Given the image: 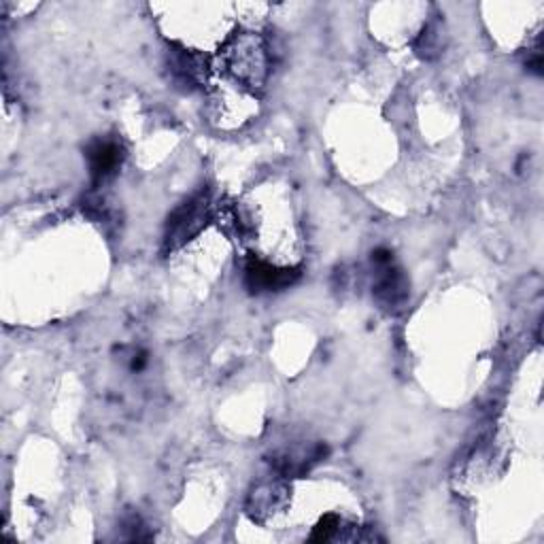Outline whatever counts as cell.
I'll use <instances>...</instances> for the list:
<instances>
[{"label": "cell", "instance_id": "6da1fadb", "mask_svg": "<svg viewBox=\"0 0 544 544\" xmlns=\"http://www.w3.org/2000/svg\"><path fill=\"white\" fill-rule=\"evenodd\" d=\"M221 64L245 88L258 90L268 77V47L255 32H241L226 43L221 51Z\"/></svg>", "mask_w": 544, "mask_h": 544}, {"label": "cell", "instance_id": "7a4b0ae2", "mask_svg": "<svg viewBox=\"0 0 544 544\" xmlns=\"http://www.w3.org/2000/svg\"><path fill=\"white\" fill-rule=\"evenodd\" d=\"M211 219V198L209 192H198L190 200L183 202L179 209L168 217L164 232V251H175L187 241L198 236Z\"/></svg>", "mask_w": 544, "mask_h": 544}, {"label": "cell", "instance_id": "3957f363", "mask_svg": "<svg viewBox=\"0 0 544 544\" xmlns=\"http://www.w3.org/2000/svg\"><path fill=\"white\" fill-rule=\"evenodd\" d=\"M300 268H281L272 266L260 258H251L245 262V287L251 294H268V292H283L292 287L300 279Z\"/></svg>", "mask_w": 544, "mask_h": 544}, {"label": "cell", "instance_id": "277c9868", "mask_svg": "<svg viewBox=\"0 0 544 544\" xmlns=\"http://www.w3.org/2000/svg\"><path fill=\"white\" fill-rule=\"evenodd\" d=\"M377 268V281L372 287V296L379 302L383 311L402 309V304L408 300V279L404 277L402 268L391 260L387 264H374Z\"/></svg>", "mask_w": 544, "mask_h": 544}, {"label": "cell", "instance_id": "5b68a950", "mask_svg": "<svg viewBox=\"0 0 544 544\" xmlns=\"http://www.w3.org/2000/svg\"><path fill=\"white\" fill-rule=\"evenodd\" d=\"M85 158H88L90 164V177L94 187L102 185L109 181L119 166L124 162V147L119 145V141L109 139H94L88 147H85Z\"/></svg>", "mask_w": 544, "mask_h": 544}, {"label": "cell", "instance_id": "8992f818", "mask_svg": "<svg viewBox=\"0 0 544 544\" xmlns=\"http://www.w3.org/2000/svg\"><path fill=\"white\" fill-rule=\"evenodd\" d=\"M287 502L289 487L283 481H266L251 489L245 508L253 521L266 523L270 517L283 513Z\"/></svg>", "mask_w": 544, "mask_h": 544}, {"label": "cell", "instance_id": "52a82bcc", "mask_svg": "<svg viewBox=\"0 0 544 544\" xmlns=\"http://www.w3.org/2000/svg\"><path fill=\"white\" fill-rule=\"evenodd\" d=\"M207 60L187 49L170 51V73L183 88H196L207 79Z\"/></svg>", "mask_w": 544, "mask_h": 544}, {"label": "cell", "instance_id": "ba28073f", "mask_svg": "<svg viewBox=\"0 0 544 544\" xmlns=\"http://www.w3.org/2000/svg\"><path fill=\"white\" fill-rule=\"evenodd\" d=\"M345 530V521L340 519L334 513L323 515L317 525L313 527V534L309 536L311 542H328V540H338L340 532Z\"/></svg>", "mask_w": 544, "mask_h": 544}, {"label": "cell", "instance_id": "9c48e42d", "mask_svg": "<svg viewBox=\"0 0 544 544\" xmlns=\"http://www.w3.org/2000/svg\"><path fill=\"white\" fill-rule=\"evenodd\" d=\"M417 54L421 58H434L440 49V32L436 26H425L415 43Z\"/></svg>", "mask_w": 544, "mask_h": 544}, {"label": "cell", "instance_id": "30bf717a", "mask_svg": "<svg viewBox=\"0 0 544 544\" xmlns=\"http://www.w3.org/2000/svg\"><path fill=\"white\" fill-rule=\"evenodd\" d=\"M124 530L128 532L126 540H132V542H143V540H151L153 538V534L147 530L145 523L141 521L139 515H128L124 519Z\"/></svg>", "mask_w": 544, "mask_h": 544}, {"label": "cell", "instance_id": "8fae6325", "mask_svg": "<svg viewBox=\"0 0 544 544\" xmlns=\"http://www.w3.org/2000/svg\"><path fill=\"white\" fill-rule=\"evenodd\" d=\"M147 362H149V357L145 351L141 349H136L132 355H130V370L132 372H143L147 368Z\"/></svg>", "mask_w": 544, "mask_h": 544}, {"label": "cell", "instance_id": "7c38bea8", "mask_svg": "<svg viewBox=\"0 0 544 544\" xmlns=\"http://www.w3.org/2000/svg\"><path fill=\"white\" fill-rule=\"evenodd\" d=\"M525 66H527V71L534 73L536 77L542 75V51H540V47L532 51L530 58H527V62H525Z\"/></svg>", "mask_w": 544, "mask_h": 544}]
</instances>
